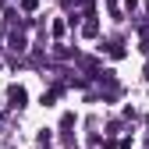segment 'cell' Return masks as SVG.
<instances>
[{
    "instance_id": "1",
    "label": "cell",
    "mask_w": 149,
    "mask_h": 149,
    "mask_svg": "<svg viewBox=\"0 0 149 149\" xmlns=\"http://www.w3.org/2000/svg\"><path fill=\"white\" fill-rule=\"evenodd\" d=\"M7 100H11V107H14V110H22V107H25V100H29V92H25L22 85H11V89H7Z\"/></svg>"
},
{
    "instance_id": "2",
    "label": "cell",
    "mask_w": 149,
    "mask_h": 149,
    "mask_svg": "<svg viewBox=\"0 0 149 149\" xmlns=\"http://www.w3.org/2000/svg\"><path fill=\"white\" fill-rule=\"evenodd\" d=\"M36 4H39V0H22V7H25V11H32Z\"/></svg>"
}]
</instances>
